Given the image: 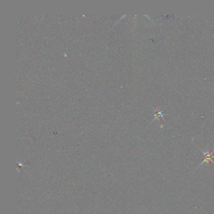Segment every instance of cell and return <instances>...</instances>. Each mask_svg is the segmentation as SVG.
I'll return each instance as SVG.
<instances>
[{"label": "cell", "mask_w": 214, "mask_h": 214, "mask_svg": "<svg viewBox=\"0 0 214 214\" xmlns=\"http://www.w3.org/2000/svg\"><path fill=\"white\" fill-rule=\"evenodd\" d=\"M201 152H202L203 155L204 156V160L202 162V163H200V164L198 165V167H200V166H202L203 164H204L205 163H207L208 164V163L210 161H211L212 163H213V164H214V161L213 160L214 158V156H213L214 151H213V152H212V153H210L209 151H207V152H204V151L201 150Z\"/></svg>", "instance_id": "6da1fadb"}]
</instances>
